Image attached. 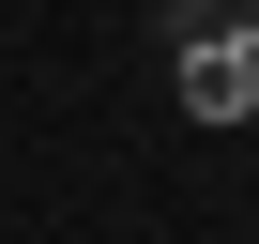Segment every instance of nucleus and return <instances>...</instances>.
Wrapping results in <instances>:
<instances>
[{
  "label": "nucleus",
  "mask_w": 259,
  "mask_h": 244,
  "mask_svg": "<svg viewBox=\"0 0 259 244\" xmlns=\"http://www.w3.org/2000/svg\"><path fill=\"white\" fill-rule=\"evenodd\" d=\"M229 16H244V31H259V0H229Z\"/></svg>",
  "instance_id": "f03ea898"
},
{
  "label": "nucleus",
  "mask_w": 259,
  "mask_h": 244,
  "mask_svg": "<svg viewBox=\"0 0 259 244\" xmlns=\"http://www.w3.org/2000/svg\"><path fill=\"white\" fill-rule=\"evenodd\" d=\"M183 107H198V122H259V31H244V16H213V31L183 46Z\"/></svg>",
  "instance_id": "f257e3e1"
}]
</instances>
